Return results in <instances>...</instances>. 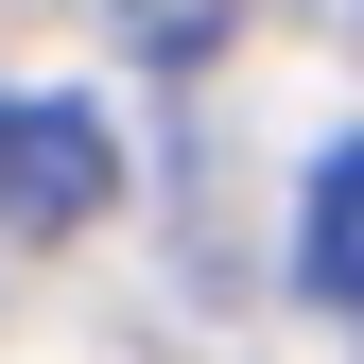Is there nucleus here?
<instances>
[{"label":"nucleus","mask_w":364,"mask_h":364,"mask_svg":"<svg viewBox=\"0 0 364 364\" xmlns=\"http://www.w3.org/2000/svg\"><path fill=\"white\" fill-rule=\"evenodd\" d=\"M347 312H364V295H347Z\"/></svg>","instance_id":"7ed1b4c3"},{"label":"nucleus","mask_w":364,"mask_h":364,"mask_svg":"<svg viewBox=\"0 0 364 364\" xmlns=\"http://www.w3.org/2000/svg\"><path fill=\"white\" fill-rule=\"evenodd\" d=\"M295 278H312V295H364V139L312 156V243H295Z\"/></svg>","instance_id":"f03ea898"},{"label":"nucleus","mask_w":364,"mask_h":364,"mask_svg":"<svg viewBox=\"0 0 364 364\" xmlns=\"http://www.w3.org/2000/svg\"><path fill=\"white\" fill-rule=\"evenodd\" d=\"M122 191V122L70 87H0V225H105Z\"/></svg>","instance_id":"f257e3e1"}]
</instances>
